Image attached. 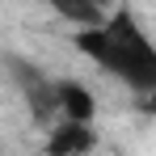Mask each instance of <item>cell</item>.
<instances>
[{
  "instance_id": "cell-1",
  "label": "cell",
  "mask_w": 156,
  "mask_h": 156,
  "mask_svg": "<svg viewBox=\"0 0 156 156\" xmlns=\"http://www.w3.org/2000/svg\"><path fill=\"white\" fill-rule=\"evenodd\" d=\"M72 47L135 97L156 93V38L144 30L135 9L118 4L105 21L72 30Z\"/></svg>"
},
{
  "instance_id": "cell-2",
  "label": "cell",
  "mask_w": 156,
  "mask_h": 156,
  "mask_svg": "<svg viewBox=\"0 0 156 156\" xmlns=\"http://www.w3.org/2000/svg\"><path fill=\"white\" fill-rule=\"evenodd\" d=\"M97 148V131L93 122H76V118H59L47 131V152L51 156H80Z\"/></svg>"
},
{
  "instance_id": "cell-3",
  "label": "cell",
  "mask_w": 156,
  "mask_h": 156,
  "mask_svg": "<svg viewBox=\"0 0 156 156\" xmlns=\"http://www.w3.org/2000/svg\"><path fill=\"white\" fill-rule=\"evenodd\" d=\"M47 4H51V13L59 17V21H68L72 30H80V26L105 21L122 0H47Z\"/></svg>"
},
{
  "instance_id": "cell-4",
  "label": "cell",
  "mask_w": 156,
  "mask_h": 156,
  "mask_svg": "<svg viewBox=\"0 0 156 156\" xmlns=\"http://www.w3.org/2000/svg\"><path fill=\"white\" fill-rule=\"evenodd\" d=\"M55 97H59V118H76V122H93L97 118V97L80 80H55Z\"/></svg>"
}]
</instances>
